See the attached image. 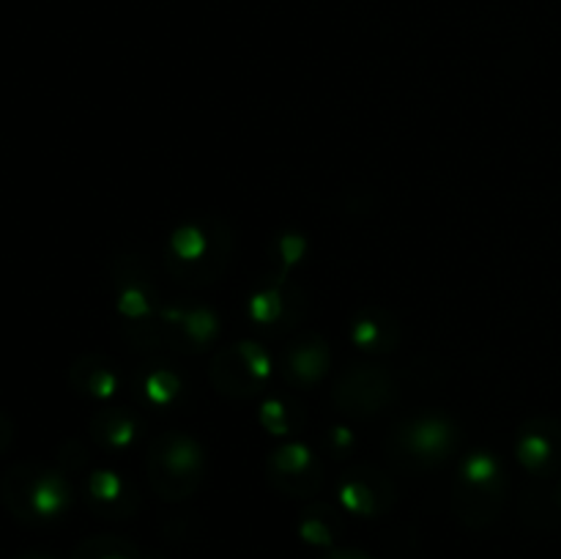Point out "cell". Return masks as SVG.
Returning <instances> with one entry per match:
<instances>
[{"label":"cell","instance_id":"1","mask_svg":"<svg viewBox=\"0 0 561 559\" xmlns=\"http://www.w3.org/2000/svg\"><path fill=\"white\" fill-rule=\"evenodd\" d=\"M236 252L233 230L222 219H197L173 230L164 263L181 285H211L228 272Z\"/></svg>","mask_w":561,"mask_h":559},{"label":"cell","instance_id":"2","mask_svg":"<svg viewBox=\"0 0 561 559\" xmlns=\"http://www.w3.org/2000/svg\"><path fill=\"white\" fill-rule=\"evenodd\" d=\"M69 480L64 471L42 464H14L0 480V502L20 524L49 526L71 507Z\"/></svg>","mask_w":561,"mask_h":559},{"label":"cell","instance_id":"3","mask_svg":"<svg viewBox=\"0 0 561 559\" xmlns=\"http://www.w3.org/2000/svg\"><path fill=\"white\" fill-rule=\"evenodd\" d=\"M148 486L164 502H184L206 477V453L201 442L181 431H164L146 449Z\"/></svg>","mask_w":561,"mask_h":559},{"label":"cell","instance_id":"4","mask_svg":"<svg viewBox=\"0 0 561 559\" xmlns=\"http://www.w3.org/2000/svg\"><path fill=\"white\" fill-rule=\"evenodd\" d=\"M507 471L491 453H471L460 464L453 488L455 515L469 529H488L507 502Z\"/></svg>","mask_w":561,"mask_h":559},{"label":"cell","instance_id":"5","mask_svg":"<svg viewBox=\"0 0 561 559\" xmlns=\"http://www.w3.org/2000/svg\"><path fill=\"white\" fill-rule=\"evenodd\" d=\"M455 442V427L447 417L416 414L392 427L387 453L400 469H433L453 455Z\"/></svg>","mask_w":561,"mask_h":559},{"label":"cell","instance_id":"6","mask_svg":"<svg viewBox=\"0 0 561 559\" xmlns=\"http://www.w3.org/2000/svg\"><path fill=\"white\" fill-rule=\"evenodd\" d=\"M398 400V381L381 365H354L334 381L332 406L354 420L383 414Z\"/></svg>","mask_w":561,"mask_h":559},{"label":"cell","instance_id":"7","mask_svg":"<svg viewBox=\"0 0 561 559\" xmlns=\"http://www.w3.org/2000/svg\"><path fill=\"white\" fill-rule=\"evenodd\" d=\"M268 373H272V362L266 351L252 340H241V343L222 345L214 354L208 376L222 398L250 400L266 387Z\"/></svg>","mask_w":561,"mask_h":559},{"label":"cell","instance_id":"8","mask_svg":"<svg viewBox=\"0 0 561 559\" xmlns=\"http://www.w3.org/2000/svg\"><path fill=\"white\" fill-rule=\"evenodd\" d=\"M268 486L288 499H312L323 488V466L305 444H283L263 464Z\"/></svg>","mask_w":561,"mask_h":559},{"label":"cell","instance_id":"9","mask_svg":"<svg viewBox=\"0 0 561 559\" xmlns=\"http://www.w3.org/2000/svg\"><path fill=\"white\" fill-rule=\"evenodd\" d=\"M340 502L348 513L376 518L392 510L394 486L387 471L373 464H356L340 477Z\"/></svg>","mask_w":561,"mask_h":559},{"label":"cell","instance_id":"10","mask_svg":"<svg viewBox=\"0 0 561 559\" xmlns=\"http://www.w3.org/2000/svg\"><path fill=\"white\" fill-rule=\"evenodd\" d=\"M515 455L531 477H551L561 466V422L557 417H529L515 438Z\"/></svg>","mask_w":561,"mask_h":559},{"label":"cell","instance_id":"11","mask_svg":"<svg viewBox=\"0 0 561 559\" xmlns=\"http://www.w3.org/2000/svg\"><path fill=\"white\" fill-rule=\"evenodd\" d=\"M85 504L104 521H126L140 510V493L126 477L110 469H96L85 477Z\"/></svg>","mask_w":561,"mask_h":559},{"label":"cell","instance_id":"12","mask_svg":"<svg viewBox=\"0 0 561 559\" xmlns=\"http://www.w3.org/2000/svg\"><path fill=\"white\" fill-rule=\"evenodd\" d=\"M329 345L321 334H301L283 351V378L294 389H310L327 376Z\"/></svg>","mask_w":561,"mask_h":559},{"label":"cell","instance_id":"13","mask_svg":"<svg viewBox=\"0 0 561 559\" xmlns=\"http://www.w3.org/2000/svg\"><path fill=\"white\" fill-rule=\"evenodd\" d=\"M301 310H305V299H301V290L296 288L288 280H279V285L261 290V294L252 296L250 301V318L266 332L279 334L288 332L296 327Z\"/></svg>","mask_w":561,"mask_h":559},{"label":"cell","instance_id":"14","mask_svg":"<svg viewBox=\"0 0 561 559\" xmlns=\"http://www.w3.org/2000/svg\"><path fill=\"white\" fill-rule=\"evenodd\" d=\"M69 384L75 392L88 398H110L121 387L118 365L104 354H82L71 362Z\"/></svg>","mask_w":561,"mask_h":559},{"label":"cell","instance_id":"15","mask_svg":"<svg viewBox=\"0 0 561 559\" xmlns=\"http://www.w3.org/2000/svg\"><path fill=\"white\" fill-rule=\"evenodd\" d=\"M351 340L362 351L387 354L400 343V323L394 321L392 312L381 310V307H367L351 323Z\"/></svg>","mask_w":561,"mask_h":559},{"label":"cell","instance_id":"16","mask_svg":"<svg viewBox=\"0 0 561 559\" xmlns=\"http://www.w3.org/2000/svg\"><path fill=\"white\" fill-rule=\"evenodd\" d=\"M137 431H140V420L118 406L93 411L88 420V436L104 449H124L137 436Z\"/></svg>","mask_w":561,"mask_h":559},{"label":"cell","instance_id":"17","mask_svg":"<svg viewBox=\"0 0 561 559\" xmlns=\"http://www.w3.org/2000/svg\"><path fill=\"white\" fill-rule=\"evenodd\" d=\"M340 529H343V521H340L337 510L327 502L307 504L299 518V537L316 548H332L340 537Z\"/></svg>","mask_w":561,"mask_h":559},{"label":"cell","instance_id":"18","mask_svg":"<svg viewBox=\"0 0 561 559\" xmlns=\"http://www.w3.org/2000/svg\"><path fill=\"white\" fill-rule=\"evenodd\" d=\"M71 559H146V554L129 537L93 535L77 543Z\"/></svg>","mask_w":561,"mask_h":559},{"label":"cell","instance_id":"19","mask_svg":"<svg viewBox=\"0 0 561 559\" xmlns=\"http://www.w3.org/2000/svg\"><path fill=\"white\" fill-rule=\"evenodd\" d=\"M261 422L268 433L283 436V433H294L301 425V414L288 400L272 398L261 406Z\"/></svg>","mask_w":561,"mask_h":559},{"label":"cell","instance_id":"20","mask_svg":"<svg viewBox=\"0 0 561 559\" xmlns=\"http://www.w3.org/2000/svg\"><path fill=\"white\" fill-rule=\"evenodd\" d=\"M181 392V381L170 370H153L146 376L142 384V395H146L148 403L153 406H168L170 400H175V395Z\"/></svg>","mask_w":561,"mask_h":559},{"label":"cell","instance_id":"21","mask_svg":"<svg viewBox=\"0 0 561 559\" xmlns=\"http://www.w3.org/2000/svg\"><path fill=\"white\" fill-rule=\"evenodd\" d=\"M321 559H376L365 554L362 548H329Z\"/></svg>","mask_w":561,"mask_h":559},{"label":"cell","instance_id":"22","mask_svg":"<svg viewBox=\"0 0 561 559\" xmlns=\"http://www.w3.org/2000/svg\"><path fill=\"white\" fill-rule=\"evenodd\" d=\"M11 438H14V422H11L9 417H5L3 411H0V455H3L5 449H9Z\"/></svg>","mask_w":561,"mask_h":559},{"label":"cell","instance_id":"23","mask_svg":"<svg viewBox=\"0 0 561 559\" xmlns=\"http://www.w3.org/2000/svg\"><path fill=\"white\" fill-rule=\"evenodd\" d=\"M14 559H55V557H49V554H42V551H25Z\"/></svg>","mask_w":561,"mask_h":559},{"label":"cell","instance_id":"24","mask_svg":"<svg viewBox=\"0 0 561 559\" xmlns=\"http://www.w3.org/2000/svg\"><path fill=\"white\" fill-rule=\"evenodd\" d=\"M551 497H553V502H557V507H559V513H561V480L551 488Z\"/></svg>","mask_w":561,"mask_h":559}]
</instances>
